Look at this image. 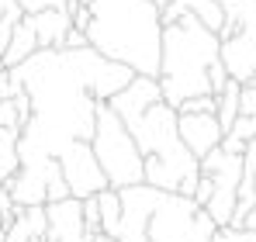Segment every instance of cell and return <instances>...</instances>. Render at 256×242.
<instances>
[{"mask_svg":"<svg viewBox=\"0 0 256 242\" xmlns=\"http://www.w3.org/2000/svg\"><path fill=\"white\" fill-rule=\"evenodd\" d=\"M118 198H122V228H118L114 242H149L146 228H149V218H152L156 204L163 198V190L138 184V187L118 190Z\"/></svg>","mask_w":256,"mask_h":242,"instance_id":"cell-8","label":"cell"},{"mask_svg":"<svg viewBox=\"0 0 256 242\" xmlns=\"http://www.w3.org/2000/svg\"><path fill=\"white\" fill-rule=\"evenodd\" d=\"M18 94H21V86L14 83L10 70H0V100H10V97H18Z\"/></svg>","mask_w":256,"mask_h":242,"instance_id":"cell-20","label":"cell"},{"mask_svg":"<svg viewBox=\"0 0 256 242\" xmlns=\"http://www.w3.org/2000/svg\"><path fill=\"white\" fill-rule=\"evenodd\" d=\"M239 90H242V83L228 80L225 83V90L214 97L218 100V111H214V121H218V128H222V135L232 128V121L239 118Z\"/></svg>","mask_w":256,"mask_h":242,"instance_id":"cell-13","label":"cell"},{"mask_svg":"<svg viewBox=\"0 0 256 242\" xmlns=\"http://www.w3.org/2000/svg\"><path fill=\"white\" fill-rule=\"evenodd\" d=\"M239 114L242 118H256V86L253 83H242V90H239Z\"/></svg>","mask_w":256,"mask_h":242,"instance_id":"cell-18","label":"cell"},{"mask_svg":"<svg viewBox=\"0 0 256 242\" xmlns=\"http://www.w3.org/2000/svg\"><path fill=\"white\" fill-rule=\"evenodd\" d=\"M250 83H253V86H256V73H253V80H250Z\"/></svg>","mask_w":256,"mask_h":242,"instance_id":"cell-27","label":"cell"},{"mask_svg":"<svg viewBox=\"0 0 256 242\" xmlns=\"http://www.w3.org/2000/svg\"><path fill=\"white\" fill-rule=\"evenodd\" d=\"M90 14L86 45L135 76H160L163 10L152 0H76Z\"/></svg>","mask_w":256,"mask_h":242,"instance_id":"cell-2","label":"cell"},{"mask_svg":"<svg viewBox=\"0 0 256 242\" xmlns=\"http://www.w3.org/2000/svg\"><path fill=\"white\" fill-rule=\"evenodd\" d=\"M70 0H18V7L24 14H38V10H66Z\"/></svg>","mask_w":256,"mask_h":242,"instance_id":"cell-17","label":"cell"},{"mask_svg":"<svg viewBox=\"0 0 256 242\" xmlns=\"http://www.w3.org/2000/svg\"><path fill=\"white\" fill-rule=\"evenodd\" d=\"M152 4H156L160 10H166V4H170V0H152Z\"/></svg>","mask_w":256,"mask_h":242,"instance_id":"cell-26","label":"cell"},{"mask_svg":"<svg viewBox=\"0 0 256 242\" xmlns=\"http://www.w3.org/2000/svg\"><path fill=\"white\" fill-rule=\"evenodd\" d=\"M0 128L21 132V121H18V108H14V97H10V100H0Z\"/></svg>","mask_w":256,"mask_h":242,"instance_id":"cell-19","label":"cell"},{"mask_svg":"<svg viewBox=\"0 0 256 242\" xmlns=\"http://www.w3.org/2000/svg\"><path fill=\"white\" fill-rule=\"evenodd\" d=\"M90 149H94V160L100 166V173L108 176L111 190H125V187H138L142 184V156L135 149V138L128 135L125 121L118 118L108 104H97Z\"/></svg>","mask_w":256,"mask_h":242,"instance_id":"cell-5","label":"cell"},{"mask_svg":"<svg viewBox=\"0 0 256 242\" xmlns=\"http://www.w3.org/2000/svg\"><path fill=\"white\" fill-rule=\"evenodd\" d=\"M160 94L173 111L190 97H218L228 73L218 59V35L208 32L194 14H184L163 28L160 42Z\"/></svg>","mask_w":256,"mask_h":242,"instance_id":"cell-3","label":"cell"},{"mask_svg":"<svg viewBox=\"0 0 256 242\" xmlns=\"http://www.w3.org/2000/svg\"><path fill=\"white\" fill-rule=\"evenodd\" d=\"M125 128L135 138V149L142 156V184L156 187L163 194L194 198L201 166L184 149L180 132H176V111L170 104H163V100L152 104Z\"/></svg>","mask_w":256,"mask_h":242,"instance_id":"cell-4","label":"cell"},{"mask_svg":"<svg viewBox=\"0 0 256 242\" xmlns=\"http://www.w3.org/2000/svg\"><path fill=\"white\" fill-rule=\"evenodd\" d=\"M176 132H180L184 149L198 162L222 146V128H218L214 114H176Z\"/></svg>","mask_w":256,"mask_h":242,"instance_id":"cell-9","label":"cell"},{"mask_svg":"<svg viewBox=\"0 0 256 242\" xmlns=\"http://www.w3.org/2000/svg\"><path fill=\"white\" fill-rule=\"evenodd\" d=\"M32 100V118L18 135V162H48L70 142L94 138L97 104H108L135 80L128 66L86 48H42L10 70Z\"/></svg>","mask_w":256,"mask_h":242,"instance_id":"cell-1","label":"cell"},{"mask_svg":"<svg viewBox=\"0 0 256 242\" xmlns=\"http://www.w3.org/2000/svg\"><path fill=\"white\" fill-rule=\"evenodd\" d=\"M225 242H256V236L246 232V228H228L225 225Z\"/></svg>","mask_w":256,"mask_h":242,"instance_id":"cell-22","label":"cell"},{"mask_svg":"<svg viewBox=\"0 0 256 242\" xmlns=\"http://www.w3.org/2000/svg\"><path fill=\"white\" fill-rule=\"evenodd\" d=\"M242 228H246V232H253V236H256V208L250 211V214H246V218H242Z\"/></svg>","mask_w":256,"mask_h":242,"instance_id":"cell-24","label":"cell"},{"mask_svg":"<svg viewBox=\"0 0 256 242\" xmlns=\"http://www.w3.org/2000/svg\"><path fill=\"white\" fill-rule=\"evenodd\" d=\"M160 100H163L160 83L152 80V76H135L125 90H118V94L108 100V108L125 121V124H132L142 111H149V108H152V104H160Z\"/></svg>","mask_w":256,"mask_h":242,"instance_id":"cell-10","label":"cell"},{"mask_svg":"<svg viewBox=\"0 0 256 242\" xmlns=\"http://www.w3.org/2000/svg\"><path fill=\"white\" fill-rule=\"evenodd\" d=\"M10 10H18V0H0V21H4Z\"/></svg>","mask_w":256,"mask_h":242,"instance_id":"cell-23","label":"cell"},{"mask_svg":"<svg viewBox=\"0 0 256 242\" xmlns=\"http://www.w3.org/2000/svg\"><path fill=\"white\" fill-rule=\"evenodd\" d=\"M18 135L21 132H10V128H0V187L18 173Z\"/></svg>","mask_w":256,"mask_h":242,"instance_id":"cell-14","label":"cell"},{"mask_svg":"<svg viewBox=\"0 0 256 242\" xmlns=\"http://www.w3.org/2000/svg\"><path fill=\"white\" fill-rule=\"evenodd\" d=\"M4 232H7V222H4V214H0V242H4Z\"/></svg>","mask_w":256,"mask_h":242,"instance_id":"cell-25","label":"cell"},{"mask_svg":"<svg viewBox=\"0 0 256 242\" xmlns=\"http://www.w3.org/2000/svg\"><path fill=\"white\" fill-rule=\"evenodd\" d=\"M218 111V100L214 97H190L176 108V114H214Z\"/></svg>","mask_w":256,"mask_h":242,"instance_id":"cell-15","label":"cell"},{"mask_svg":"<svg viewBox=\"0 0 256 242\" xmlns=\"http://www.w3.org/2000/svg\"><path fill=\"white\" fill-rule=\"evenodd\" d=\"M97 214H100V236L108 239H118V228H122V198L118 190H100L97 194Z\"/></svg>","mask_w":256,"mask_h":242,"instance_id":"cell-12","label":"cell"},{"mask_svg":"<svg viewBox=\"0 0 256 242\" xmlns=\"http://www.w3.org/2000/svg\"><path fill=\"white\" fill-rule=\"evenodd\" d=\"M24 21H28V28L35 32L38 52H42V48H62L66 32L73 28L70 10H38V14H24Z\"/></svg>","mask_w":256,"mask_h":242,"instance_id":"cell-11","label":"cell"},{"mask_svg":"<svg viewBox=\"0 0 256 242\" xmlns=\"http://www.w3.org/2000/svg\"><path fill=\"white\" fill-rule=\"evenodd\" d=\"M250 146H253V149H256V138H253V142H250Z\"/></svg>","mask_w":256,"mask_h":242,"instance_id":"cell-28","label":"cell"},{"mask_svg":"<svg viewBox=\"0 0 256 242\" xmlns=\"http://www.w3.org/2000/svg\"><path fill=\"white\" fill-rule=\"evenodd\" d=\"M62 48H86V35H84V32H76V28H70V32H66V42H62Z\"/></svg>","mask_w":256,"mask_h":242,"instance_id":"cell-21","label":"cell"},{"mask_svg":"<svg viewBox=\"0 0 256 242\" xmlns=\"http://www.w3.org/2000/svg\"><path fill=\"white\" fill-rule=\"evenodd\" d=\"M21 14H24V10L18 7V10H10V14L0 21V70H4V48H7V42H10V32H14V24L21 21Z\"/></svg>","mask_w":256,"mask_h":242,"instance_id":"cell-16","label":"cell"},{"mask_svg":"<svg viewBox=\"0 0 256 242\" xmlns=\"http://www.w3.org/2000/svg\"><path fill=\"white\" fill-rule=\"evenodd\" d=\"M56 162H59V173H62L73 201H86V198H97L100 190H108V176L100 173V166L94 160L90 142H70Z\"/></svg>","mask_w":256,"mask_h":242,"instance_id":"cell-7","label":"cell"},{"mask_svg":"<svg viewBox=\"0 0 256 242\" xmlns=\"http://www.w3.org/2000/svg\"><path fill=\"white\" fill-rule=\"evenodd\" d=\"M198 166H201L204 176H212V187H214L204 211L218 228H225L232 222V211H236V194H239V180H242V156H228V152L214 149Z\"/></svg>","mask_w":256,"mask_h":242,"instance_id":"cell-6","label":"cell"},{"mask_svg":"<svg viewBox=\"0 0 256 242\" xmlns=\"http://www.w3.org/2000/svg\"><path fill=\"white\" fill-rule=\"evenodd\" d=\"M253 187H256V180H253Z\"/></svg>","mask_w":256,"mask_h":242,"instance_id":"cell-29","label":"cell"}]
</instances>
